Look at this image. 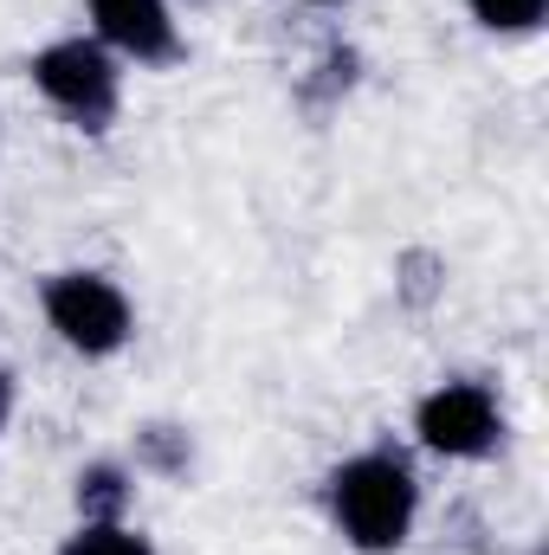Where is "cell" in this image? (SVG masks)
<instances>
[{
  "instance_id": "obj_1",
  "label": "cell",
  "mask_w": 549,
  "mask_h": 555,
  "mask_svg": "<svg viewBox=\"0 0 549 555\" xmlns=\"http://www.w3.org/2000/svg\"><path fill=\"white\" fill-rule=\"evenodd\" d=\"M323 511L356 555H395L420 524V478H413L408 452L369 446V452H349L343 465H330Z\"/></svg>"
},
{
  "instance_id": "obj_2",
  "label": "cell",
  "mask_w": 549,
  "mask_h": 555,
  "mask_svg": "<svg viewBox=\"0 0 549 555\" xmlns=\"http://www.w3.org/2000/svg\"><path fill=\"white\" fill-rule=\"evenodd\" d=\"M26 78L33 91L78 130V137H111L117 117H124V59L104 52L91 33H72V39H52L26 59Z\"/></svg>"
},
{
  "instance_id": "obj_3",
  "label": "cell",
  "mask_w": 549,
  "mask_h": 555,
  "mask_svg": "<svg viewBox=\"0 0 549 555\" xmlns=\"http://www.w3.org/2000/svg\"><path fill=\"white\" fill-rule=\"evenodd\" d=\"M39 310H46V330L85 356V362H111L117 349H130L137 336V304L130 291L111 272H91V266H72V272H52L39 284Z\"/></svg>"
},
{
  "instance_id": "obj_4",
  "label": "cell",
  "mask_w": 549,
  "mask_h": 555,
  "mask_svg": "<svg viewBox=\"0 0 549 555\" xmlns=\"http://www.w3.org/2000/svg\"><path fill=\"white\" fill-rule=\"evenodd\" d=\"M413 439L433 452V459H452V465H478L505 446V401L485 388V382H433L420 401H413Z\"/></svg>"
},
{
  "instance_id": "obj_5",
  "label": "cell",
  "mask_w": 549,
  "mask_h": 555,
  "mask_svg": "<svg viewBox=\"0 0 549 555\" xmlns=\"http://www.w3.org/2000/svg\"><path fill=\"white\" fill-rule=\"evenodd\" d=\"M85 13H91V39L124 65H175L188 52L175 0H85Z\"/></svg>"
},
{
  "instance_id": "obj_6",
  "label": "cell",
  "mask_w": 549,
  "mask_h": 555,
  "mask_svg": "<svg viewBox=\"0 0 549 555\" xmlns=\"http://www.w3.org/2000/svg\"><path fill=\"white\" fill-rule=\"evenodd\" d=\"M130 485H137V472L124 465V459H91L85 472H78V524H117V517H130Z\"/></svg>"
},
{
  "instance_id": "obj_7",
  "label": "cell",
  "mask_w": 549,
  "mask_h": 555,
  "mask_svg": "<svg viewBox=\"0 0 549 555\" xmlns=\"http://www.w3.org/2000/svg\"><path fill=\"white\" fill-rule=\"evenodd\" d=\"M59 555H155V543L142 537L130 517H117V524H78L59 543Z\"/></svg>"
},
{
  "instance_id": "obj_8",
  "label": "cell",
  "mask_w": 549,
  "mask_h": 555,
  "mask_svg": "<svg viewBox=\"0 0 549 555\" xmlns=\"http://www.w3.org/2000/svg\"><path fill=\"white\" fill-rule=\"evenodd\" d=\"M472 26L498 33V39H524V33H544L549 0H465Z\"/></svg>"
},
{
  "instance_id": "obj_9",
  "label": "cell",
  "mask_w": 549,
  "mask_h": 555,
  "mask_svg": "<svg viewBox=\"0 0 549 555\" xmlns=\"http://www.w3.org/2000/svg\"><path fill=\"white\" fill-rule=\"evenodd\" d=\"M7 420H13V375L0 369V433H7Z\"/></svg>"
},
{
  "instance_id": "obj_10",
  "label": "cell",
  "mask_w": 549,
  "mask_h": 555,
  "mask_svg": "<svg viewBox=\"0 0 549 555\" xmlns=\"http://www.w3.org/2000/svg\"><path fill=\"white\" fill-rule=\"evenodd\" d=\"M297 7H343V0H297Z\"/></svg>"
},
{
  "instance_id": "obj_11",
  "label": "cell",
  "mask_w": 549,
  "mask_h": 555,
  "mask_svg": "<svg viewBox=\"0 0 549 555\" xmlns=\"http://www.w3.org/2000/svg\"><path fill=\"white\" fill-rule=\"evenodd\" d=\"M188 7H201V0H188Z\"/></svg>"
},
{
  "instance_id": "obj_12",
  "label": "cell",
  "mask_w": 549,
  "mask_h": 555,
  "mask_svg": "<svg viewBox=\"0 0 549 555\" xmlns=\"http://www.w3.org/2000/svg\"><path fill=\"white\" fill-rule=\"evenodd\" d=\"M537 555H544V550H537Z\"/></svg>"
}]
</instances>
